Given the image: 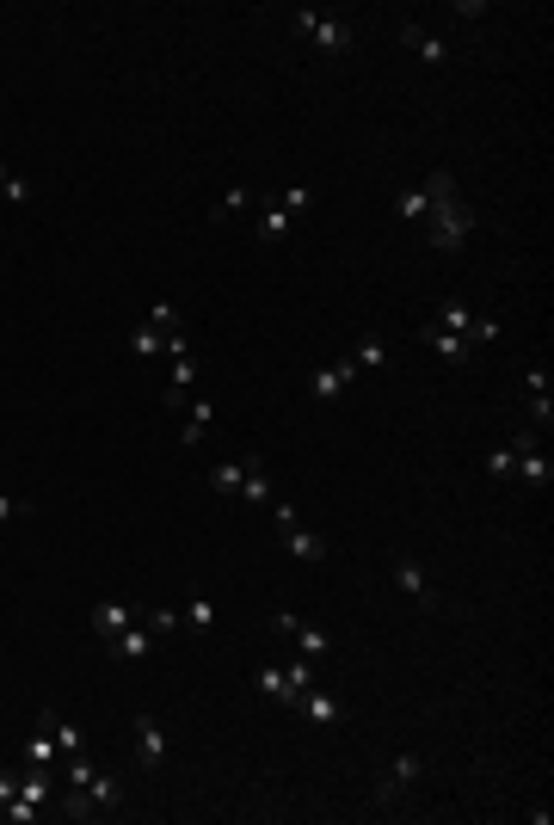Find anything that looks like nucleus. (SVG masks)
I'll list each match as a JSON object with an SVG mask.
<instances>
[{
  "instance_id": "nucleus-1",
  "label": "nucleus",
  "mask_w": 554,
  "mask_h": 825,
  "mask_svg": "<svg viewBox=\"0 0 554 825\" xmlns=\"http://www.w3.org/2000/svg\"><path fill=\"white\" fill-rule=\"evenodd\" d=\"M425 228H431V246H438V253H462V246H468V235H475V209L450 191V198H438V204H431Z\"/></svg>"
},
{
  "instance_id": "nucleus-2",
  "label": "nucleus",
  "mask_w": 554,
  "mask_h": 825,
  "mask_svg": "<svg viewBox=\"0 0 554 825\" xmlns=\"http://www.w3.org/2000/svg\"><path fill=\"white\" fill-rule=\"evenodd\" d=\"M296 32L314 37L327 56H346V50H351V25H346V19H333V13H314V6H296Z\"/></svg>"
},
{
  "instance_id": "nucleus-3",
  "label": "nucleus",
  "mask_w": 554,
  "mask_h": 825,
  "mask_svg": "<svg viewBox=\"0 0 554 825\" xmlns=\"http://www.w3.org/2000/svg\"><path fill=\"white\" fill-rule=\"evenodd\" d=\"M512 456H518V462H512V475H518V481L530 487V493H542V487L554 481V462L542 456L536 431H518V438H512Z\"/></svg>"
},
{
  "instance_id": "nucleus-4",
  "label": "nucleus",
  "mask_w": 554,
  "mask_h": 825,
  "mask_svg": "<svg viewBox=\"0 0 554 825\" xmlns=\"http://www.w3.org/2000/svg\"><path fill=\"white\" fill-rule=\"evenodd\" d=\"M272 628H277V635H290V641H296V647H302L309 659H327V654H333L327 628H314V622H296L290 610H277V616H272Z\"/></svg>"
},
{
  "instance_id": "nucleus-5",
  "label": "nucleus",
  "mask_w": 554,
  "mask_h": 825,
  "mask_svg": "<svg viewBox=\"0 0 554 825\" xmlns=\"http://www.w3.org/2000/svg\"><path fill=\"white\" fill-rule=\"evenodd\" d=\"M136 764L142 770H161L167 764V727L154 715H136Z\"/></svg>"
},
{
  "instance_id": "nucleus-6",
  "label": "nucleus",
  "mask_w": 554,
  "mask_h": 825,
  "mask_svg": "<svg viewBox=\"0 0 554 825\" xmlns=\"http://www.w3.org/2000/svg\"><path fill=\"white\" fill-rule=\"evenodd\" d=\"M357 376H364V370H357L351 357H339V364H327V370H314L309 394H314V401H339V394H346V388H351Z\"/></svg>"
},
{
  "instance_id": "nucleus-7",
  "label": "nucleus",
  "mask_w": 554,
  "mask_h": 825,
  "mask_svg": "<svg viewBox=\"0 0 554 825\" xmlns=\"http://www.w3.org/2000/svg\"><path fill=\"white\" fill-rule=\"evenodd\" d=\"M290 709H296V715H302V721H314V727H333L339 721V715H346V709H339V696H327V690H302V696H296V702H290Z\"/></svg>"
},
{
  "instance_id": "nucleus-8",
  "label": "nucleus",
  "mask_w": 554,
  "mask_h": 825,
  "mask_svg": "<svg viewBox=\"0 0 554 825\" xmlns=\"http://www.w3.org/2000/svg\"><path fill=\"white\" fill-rule=\"evenodd\" d=\"M419 776H425V757H413V752H401V757H394V770H388V776H382V789H376V801H394V794H401V789H413Z\"/></svg>"
},
{
  "instance_id": "nucleus-9",
  "label": "nucleus",
  "mask_w": 554,
  "mask_h": 825,
  "mask_svg": "<svg viewBox=\"0 0 554 825\" xmlns=\"http://www.w3.org/2000/svg\"><path fill=\"white\" fill-rule=\"evenodd\" d=\"M401 43L413 50L419 62H431V69H444V37H431L425 25H419V19H407V25H401Z\"/></svg>"
},
{
  "instance_id": "nucleus-10",
  "label": "nucleus",
  "mask_w": 554,
  "mask_h": 825,
  "mask_svg": "<svg viewBox=\"0 0 554 825\" xmlns=\"http://www.w3.org/2000/svg\"><path fill=\"white\" fill-rule=\"evenodd\" d=\"M130 622H136V604H117V598H105L99 610H93V635H99V641H111V635H124Z\"/></svg>"
},
{
  "instance_id": "nucleus-11",
  "label": "nucleus",
  "mask_w": 554,
  "mask_h": 825,
  "mask_svg": "<svg viewBox=\"0 0 554 825\" xmlns=\"http://www.w3.org/2000/svg\"><path fill=\"white\" fill-rule=\"evenodd\" d=\"M241 493L253 499V505L272 512V475H265V456H246V462H241Z\"/></svg>"
},
{
  "instance_id": "nucleus-12",
  "label": "nucleus",
  "mask_w": 554,
  "mask_h": 825,
  "mask_svg": "<svg viewBox=\"0 0 554 825\" xmlns=\"http://www.w3.org/2000/svg\"><path fill=\"white\" fill-rule=\"evenodd\" d=\"M419 339L431 345V351H444V357H450V364H462V357H468V351H475V345L462 339V333H444V327H438V320H425V327H419Z\"/></svg>"
},
{
  "instance_id": "nucleus-13",
  "label": "nucleus",
  "mask_w": 554,
  "mask_h": 825,
  "mask_svg": "<svg viewBox=\"0 0 554 825\" xmlns=\"http://www.w3.org/2000/svg\"><path fill=\"white\" fill-rule=\"evenodd\" d=\"M50 757H62V752H56V733H50V727H37L32 739L19 746V764H25V770H50Z\"/></svg>"
},
{
  "instance_id": "nucleus-14",
  "label": "nucleus",
  "mask_w": 554,
  "mask_h": 825,
  "mask_svg": "<svg viewBox=\"0 0 554 825\" xmlns=\"http://www.w3.org/2000/svg\"><path fill=\"white\" fill-rule=\"evenodd\" d=\"M283 536V549L296 554V561H327V542L314 536V530H302V524H290V530H277Z\"/></svg>"
},
{
  "instance_id": "nucleus-15",
  "label": "nucleus",
  "mask_w": 554,
  "mask_h": 825,
  "mask_svg": "<svg viewBox=\"0 0 554 825\" xmlns=\"http://www.w3.org/2000/svg\"><path fill=\"white\" fill-rule=\"evenodd\" d=\"M290 222H296V216H290V209H283V204H277V198H272V204H265V216H259V228H253V235H259V241H265V246H277V241H283V235H290Z\"/></svg>"
},
{
  "instance_id": "nucleus-16",
  "label": "nucleus",
  "mask_w": 554,
  "mask_h": 825,
  "mask_svg": "<svg viewBox=\"0 0 554 825\" xmlns=\"http://www.w3.org/2000/svg\"><path fill=\"white\" fill-rule=\"evenodd\" d=\"M191 419H185V431H179V438H185V450H198V438H209V425H216V407H209L204 394H198V401H191Z\"/></svg>"
},
{
  "instance_id": "nucleus-17",
  "label": "nucleus",
  "mask_w": 554,
  "mask_h": 825,
  "mask_svg": "<svg viewBox=\"0 0 554 825\" xmlns=\"http://www.w3.org/2000/svg\"><path fill=\"white\" fill-rule=\"evenodd\" d=\"M80 789L93 794V807H99V813H111V807L124 801V783H117V776H105V770H93V776H87Z\"/></svg>"
},
{
  "instance_id": "nucleus-18",
  "label": "nucleus",
  "mask_w": 554,
  "mask_h": 825,
  "mask_svg": "<svg viewBox=\"0 0 554 825\" xmlns=\"http://www.w3.org/2000/svg\"><path fill=\"white\" fill-rule=\"evenodd\" d=\"M394 585H401L407 598H419V604H431V585L419 573V561H394Z\"/></svg>"
},
{
  "instance_id": "nucleus-19",
  "label": "nucleus",
  "mask_w": 554,
  "mask_h": 825,
  "mask_svg": "<svg viewBox=\"0 0 554 825\" xmlns=\"http://www.w3.org/2000/svg\"><path fill=\"white\" fill-rule=\"evenodd\" d=\"M56 813H62V820H93V813H99V807H93V794L80 789V783H74L69 794H62V801H56Z\"/></svg>"
},
{
  "instance_id": "nucleus-20",
  "label": "nucleus",
  "mask_w": 554,
  "mask_h": 825,
  "mask_svg": "<svg viewBox=\"0 0 554 825\" xmlns=\"http://www.w3.org/2000/svg\"><path fill=\"white\" fill-rule=\"evenodd\" d=\"M253 204H259V198H253L246 185H235V191H222V204L209 209V222H228V216H241V209H253Z\"/></svg>"
},
{
  "instance_id": "nucleus-21",
  "label": "nucleus",
  "mask_w": 554,
  "mask_h": 825,
  "mask_svg": "<svg viewBox=\"0 0 554 825\" xmlns=\"http://www.w3.org/2000/svg\"><path fill=\"white\" fill-rule=\"evenodd\" d=\"M111 647H117V659H142V654H148V628L130 622L124 635H111Z\"/></svg>"
},
{
  "instance_id": "nucleus-22",
  "label": "nucleus",
  "mask_w": 554,
  "mask_h": 825,
  "mask_svg": "<svg viewBox=\"0 0 554 825\" xmlns=\"http://www.w3.org/2000/svg\"><path fill=\"white\" fill-rule=\"evenodd\" d=\"M468 320H475V314H468V302H462V296H444L438 327H444V333H468Z\"/></svg>"
},
{
  "instance_id": "nucleus-23",
  "label": "nucleus",
  "mask_w": 554,
  "mask_h": 825,
  "mask_svg": "<svg viewBox=\"0 0 554 825\" xmlns=\"http://www.w3.org/2000/svg\"><path fill=\"white\" fill-rule=\"evenodd\" d=\"M130 351H136V357H161V351H167V333H161V327H148V320H142L136 333H130Z\"/></svg>"
},
{
  "instance_id": "nucleus-24",
  "label": "nucleus",
  "mask_w": 554,
  "mask_h": 825,
  "mask_svg": "<svg viewBox=\"0 0 554 825\" xmlns=\"http://www.w3.org/2000/svg\"><path fill=\"white\" fill-rule=\"evenodd\" d=\"M253 684H259V696H272V702H290V672H283V665H265Z\"/></svg>"
},
{
  "instance_id": "nucleus-25",
  "label": "nucleus",
  "mask_w": 554,
  "mask_h": 825,
  "mask_svg": "<svg viewBox=\"0 0 554 825\" xmlns=\"http://www.w3.org/2000/svg\"><path fill=\"white\" fill-rule=\"evenodd\" d=\"M204 487L209 493H241V462H216L204 475Z\"/></svg>"
},
{
  "instance_id": "nucleus-26",
  "label": "nucleus",
  "mask_w": 554,
  "mask_h": 825,
  "mask_svg": "<svg viewBox=\"0 0 554 825\" xmlns=\"http://www.w3.org/2000/svg\"><path fill=\"white\" fill-rule=\"evenodd\" d=\"M136 622L148 628V635H173L185 616H179V610H136Z\"/></svg>"
},
{
  "instance_id": "nucleus-27",
  "label": "nucleus",
  "mask_w": 554,
  "mask_h": 825,
  "mask_svg": "<svg viewBox=\"0 0 554 825\" xmlns=\"http://www.w3.org/2000/svg\"><path fill=\"white\" fill-rule=\"evenodd\" d=\"M351 364H357V370H382V364H388V345H382V339H364L357 351H351Z\"/></svg>"
},
{
  "instance_id": "nucleus-28",
  "label": "nucleus",
  "mask_w": 554,
  "mask_h": 825,
  "mask_svg": "<svg viewBox=\"0 0 554 825\" xmlns=\"http://www.w3.org/2000/svg\"><path fill=\"white\" fill-rule=\"evenodd\" d=\"M401 216H407V222H425V216H431V191H425V185H413V191L401 198Z\"/></svg>"
},
{
  "instance_id": "nucleus-29",
  "label": "nucleus",
  "mask_w": 554,
  "mask_h": 825,
  "mask_svg": "<svg viewBox=\"0 0 554 825\" xmlns=\"http://www.w3.org/2000/svg\"><path fill=\"white\" fill-rule=\"evenodd\" d=\"M0 820H6V825H32V820H43V807H32V801H19V794H13V801L0 807Z\"/></svg>"
},
{
  "instance_id": "nucleus-30",
  "label": "nucleus",
  "mask_w": 554,
  "mask_h": 825,
  "mask_svg": "<svg viewBox=\"0 0 554 825\" xmlns=\"http://www.w3.org/2000/svg\"><path fill=\"white\" fill-rule=\"evenodd\" d=\"M148 327H161V333H173V327H179V302H173V296H161V302L148 309Z\"/></svg>"
},
{
  "instance_id": "nucleus-31",
  "label": "nucleus",
  "mask_w": 554,
  "mask_h": 825,
  "mask_svg": "<svg viewBox=\"0 0 554 825\" xmlns=\"http://www.w3.org/2000/svg\"><path fill=\"white\" fill-rule=\"evenodd\" d=\"M179 616L191 622V628H209V622H216V604H209V598H191V604H185Z\"/></svg>"
},
{
  "instance_id": "nucleus-32",
  "label": "nucleus",
  "mask_w": 554,
  "mask_h": 825,
  "mask_svg": "<svg viewBox=\"0 0 554 825\" xmlns=\"http://www.w3.org/2000/svg\"><path fill=\"white\" fill-rule=\"evenodd\" d=\"M50 733H56V752H62V757H74V752H80V727H74V721H56Z\"/></svg>"
},
{
  "instance_id": "nucleus-33",
  "label": "nucleus",
  "mask_w": 554,
  "mask_h": 825,
  "mask_svg": "<svg viewBox=\"0 0 554 825\" xmlns=\"http://www.w3.org/2000/svg\"><path fill=\"white\" fill-rule=\"evenodd\" d=\"M277 204L290 209V216H302V209L314 204V191H309V185H290V191H277Z\"/></svg>"
},
{
  "instance_id": "nucleus-34",
  "label": "nucleus",
  "mask_w": 554,
  "mask_h": 825,
  "mask_svg": "<svg viewBox=\"0 0 554 825\" xmlns=\"http://www.w3.org/2000/svg\"><path fill=\"white\" fill-rule=\"evenodd\" d=\"M283 672H290V702H296V696L314 684V665H309V659H296V665H283Z\"/></svg>"
},
{
  "instance_id": "nucleus-35",
  "label": "nucleus",
  "mask_w": 554,
  "mask_h": 825,
  "mask_svg": "<svg viewBox=\"0 0 554 825\" xmlns=\"http://www.w3.org/2000/svg\"><path fill=\"white\" fill-rule=\"evenodd\" d=\"M19 517H32V499H13V493H0V524H19Z\"/></svg>"
},
{
  "instance_id": "nucleus-36",
  "label": "nucleus",
  "mask_w": 554,
  "mask_h": 825,
  "mask_svg": "<svg viewBox=\"0 0 554 825\" xmlns=\"http://www.w3.org/2000/svg\"><path fill=\"white\" fill-rule=\"evenodd\" d=\"M512 462H518V456H512V444L493 450V456H486V475H493V481H505V475H512Z\"/></svg>"
},
{
  "instance_id": "nucleus-37",
  "label": "nucleus",
  "mask_w": 554,
  "mask_h": 825,
  "mask_svg": "<svg viewBox=\"0 0 554 825\" xmlns=\"http://www.w3.org/2000/svg\"><path fill=\"white\" fill-rule=\"evenodd\" d=\"M530 425H542V431L554 425V394H536V401H530Z\"/></svg>"
},
{
  "instance_id": "nucleus-38",
  "label": "nucleus",
  "mask_w": 554,
  "mask_h": 825,
  "mask_svg": "<svg viewBox=\"0 0 554 825\" xmlns=\"http://www.w3.org/2000/svg\"><path fill=\"white\" fill-rule=\"evenodd\" d=\"M13 794H19V770H0V807H6Z\"/></svg>"
},
{
  "instance_id": "nucleus-39",
  "label": "nucleus",
  "mask_w": 554,
  "mask_h": 825,
  "mask_svg": "<svg viewBox=\"0 0 554 825\" xmlns=\"http://www.w3.org/2000/svg\"><path fill=\"white\" fill-rule=\"evenodd\" d=\"M6 179H13V172H6V167H0V198H6Z\"/></svg>"
}]
</instances>
